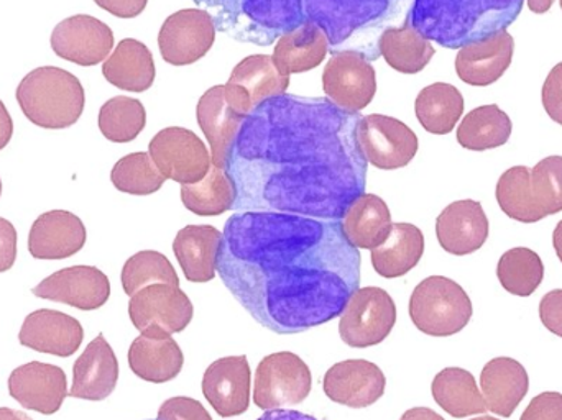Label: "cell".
Returning a JSON list of instances; mask_svg holds the SVG:
<instances>
[{
    "label": "cell",
    "instance_id": "obj_1",
    "mask_svg": "<svg viewBox=\"0 0 562 420\" xmlns=\"http://www.w3.org/2000/svg\"><path fill=\"white\" fill-rule=\"evenodd\" d=\"M359 112L327 98L281 94L247 115L227 157L236 212L342 220L366 194Z\"/></svg>",
    "mask_w": 562,
    "mask_h": 420
},
{
    "label": "cell",
    "instance_id": "obj_2",
    "mask_svg": "<svg viewBox=\"0 0 562 420\" xmlns=\"http://www.w3.org/2000/svg\"><path fill=\"white\" fill-rule=\"evenodd\" d=\"M362 257L340 220L236 212L224 225L217 273L237 303L280 336L340 317L360 287Z\"/></svg>",
    "mask_w": 562,
    "mask_h": 420
},
{
    "label": "cell",
    "instance_id": "obj_3",
    "mask_svg": "<svg viewBox=\"0 0 562 420\" xmlns=\"http://www.w3.org/2000/svg\"><path fill=\"white\" fill-rule=\"evenodd\" d=\"M525 0H412L405 16L429 42L461 49L517 22Z\"/></svg>",
    "mask_w": 562,
    "mask_h": 420
},
{
    "label": "cell",
    "instance_id": "obj_4",
    "mask_svg": "<svg viewBox=\"0 0 562 420\" xmlns=\"http://www.w3.org/2000/svg\"><path fill=\"white\" fill-rule=\"evenodd\" d=\"M412 0H304L307 20L316 23L334 52H357L370 63L380 58L379 38L408 13Z\"/></svg>",
    "mask_w": 562,
    "mask_h": 420
},
{
    "label": "cell",
    "instance_id": "obj_5",
    "mask_svg": "<svg viewBox=\"0 0 562 420\" xmlns=\"http://www.w3.org/2000/svg\"><path fill=\"white\" fill-rule=\"evenodd\" d=\"M217 32L239 43L270 46L307 20L304 0H193Z\"/></svg>",
    "mask_w": 562,
    "mask_h": 420
},
{
    "label": "cell",
    "instance_id": "obj_6",
    "mask_svg": "<svg viewBox=\"0 0 562 420\" xmlns=\"http://www.w3.org/2000/svg\"><path fill=\"white\" fill-rule=\"evenodd\" d=\"M23 115L46 130L71 127L85 112L86 94L81 81L66 69L42 66L20 81L15 92Z\"/></svg>",
    "mask_w": 562,
    "mask_h": 420
},
{
    "label": "cell",
    "instance_id": "obj_7",
    "mask_svg": "<svg viewBox=\"0 0 562 420\" xmlns=\"http://www.w3.org/2000/svg\"><path fill=\"white\" fill-rule=\"evenodd\" d=\"M505 215L537 224L562 211V157H548L537 167H514L502 174L495 190Z\"/></svg>",
    "mask_w": 562,
    "mask_h": 420
},
{
    "label": "cell",
    "instance_id": "obj_8",
    "mask_svg": "<svg viewBox=\"0 0 562 420\" xmlns=\"http://www.w3.org/2000/svg\"><path fill=\"white\" fill-rule=\"evenodd\" d=\"M474 307L464 287L446 276L423 280L409 297V317L419 332L451 337L471 322Z\"/></svg>",
    "mask_w": 562,
    "mask_h": 420
},
{
    "label": "cell",
    "instance_id": "obj_9",
    "mask_svg": "<svg viewBox=\"0 0 562 420\" xmlns=\"http://www.w3.org/2000/svg\"><path fill=\"white\" fill-rule=\"evenodd\" d=\"M395 323L396 306L392 296L382 287H359L340 314V339L352 349L379 345Z\"/></svg>",
    "mask_w": 562,
    "mask_h": 420
},
{
    "label": "cell",
    "instance_id": "obj_10",
    "mask_svg": "<svg viewBox=\"0 0 562 420\" xmlns=\"http://www.w3.org/2000/svg\"><path fill=\"white\" fill-rule=\"evenodd\" d=\"M194 307L180 286L150 284L131 297L128 316L145 336L171 337L183 332L193 320Z\"/></svg>",
    "mask_w": 562,
    "mask_h": 420
},
{
    "label": "cell",
    "instance_id": "obj_11",
    "mask_svg": "<svg viewBox=\"0 0 562 420\" xmlns=\"http://www.w3.org/2000/svg\"><path fill=\"white\" fill-rule=\"evenodd\" d=\"M313 388L310 366L291 352L272 353L257 366L254 402L263 411L306 401Z\"/></svg>",
    "mask_w": 562,
    "mask_h": 420
},
{
    "label": "cell",
    "instance_id": "obj_12",
    "mask_svg": "<svg viewBox=\"0 0 562 420\" xmlns=\"http://www.w3.org/2000/svg\"><path fill=\"white\" fill-rule=\"evenodd\" d=\"M148 155L167 180L181 186L200 183L213 167L203 140L194 132L181 127L158 132L148 145Z\"/></svg>",
    "mask_w": 562,
    "mask_h": 420
},
{
    "label": "cell",
    "instance_id": "obj_13",
    "mask_svg": "<svg viewBox=\"0 0 562 420\" xmlns=\"http://www.w3.org/2000/svg\"><path fill=\"white\" fill-rule=\"evenodd\" d=\"M357 138L367 163L379 170L393 171L408 167L418 154L419 141L415 132L389 115H363Z\"/></svg>",
    "mask_w": 562,
    "mask_h": 420
},
{
    "label": "cell",
    "instance_id": "obj_14",
    "mask_svg": "<svg viewBox=\"0 0 562 420\" xmlns=\"http://www.w3.org/2000/svg\"><path fill=\"white\" fill-rule=\"evenodd\" d=\"M216 23L203 9L171 13L158 33L161 58L171 66H190L203 59L216 42Z\"/></svg>",
    "mask_w": 562,
    "mask_h": 420
},
{
    "label": "cell",
    "instance_id": "obj_15",
    "mask_svg": "<svg viewBox=\"0 0 562 420\" xmlns=\"http://www.w3.org/2000/svg\"><path fill=\"white\" fill-rule=\"evenodd\" d=\"M323 89L327 99L347 112L369 107L376 94L372 63L357 52H334L324 66Z\"/></svg>",
    "mask_w": 562,
    "mask_h": 420
},
{
    "label": "cell",
    "instance_id": "obj_16",
    "mask_svg": "<svg viewBox=\"0 0 562 420\" xmlns=\"http://www.w3.org/2000/svg\"><path fill=\"white\" fill-rule=\"evenodd\" d=\"M49 45L58 58L91 68L111 56L114 32L102 20L79 13L55 26Z\"/></svg>",
    "mask_w": 562,
    "mask_h": 420
},
{
    "label": "cell",
    "instance_id": "obj_17",
    "mask_svg": "<svg viewBox=\"0 0 562 420\" xmlns=\"http://www.w3.org/2000/svg\"><path fill=\"white\" fill-rule=\"evenodd\" d=\"M290 76L280 75L272 56L252 55L244 58L224 84L227 104L243 115H250L263 101L286 94Z\"/></svg>",
    "mask_w": 562,
    "mask_h": 420
},
{
    "label": "cell",
    "instance_id": "obj_18",
    "mask_svg": "<svg viewBox=\"0 0 562 420\" xmlns=\"http://www.w3.org/2000/svg\"><path fill=\"white\" fill-rule=\"evenodd\" d=\"M32 293L42 299L66 304L79 310L101 309L111 297V281L99 268H63L45 277Z\"/></svg>",
    "mask_w": 562,
    "mask_h": 420
},
{
    "label": "cell",
    "instance_id": "obj_19",
    "mask_svg": "<svg viewBox=\"0 0 562 420\" xmlns=\"http://www.w3.org/2000/svg\"><path fill=\"white\" fill-rule=\"evenodd\" d=\"M9 395L29 411L56 415L68 398V379L59 366L30 362L9 376Z\"/></svg>",
    "mask_w": 562,
    "mask_h": 420
},
{
    "label": "cell",
    "instance_id": "obj_20",
    "mask_svg": "<svg viewBox=\"0 0 562 420\" xmlns=\"http://www.w3.org/2000/svg\"><path fill=\"white\" fill-rule=\"evenodd\" d=\"M324 395L346 408L363 409L375 405L386 389V378L375 363L346 360L327 370L323 382Z\"/></svg>",
    "mask_w": 562,
    "mask_h": 420
},
{
    "label": "cell",
    "instance_id": "obj_21",
    "mask_svg": "<svg viewBox=\"0 0 562 420\" xmlns=\"http://www.w3.org/2000/svg\"><path fill=\"white\" fill-rule=\"evenodd\" d=\"M250 366L246 355L224 356L203 376V395L221 418L244 415L250 405Z\"/></svg>",
    "mask_w": 562,
    "mask_h": 420
},
{
    "label": "cell",
    "instance_id": "obj_22",
    "mask_svg": "<svg viewBox=\"0 0 562 420\" xmlns=\"http://www.w3.org/2000/svg\"><path fill=\"white\" fill-rule=\"evenodd\" d=\"M85 340L81 322L68 314L53 309H38L23 320L19 333L20 345L46 355H75Z\"/></svg>",
    "mask_w": 562,
    "mask_h": 420
},
{
    "label": "cell",
    "instance_id": "obj_23",
    "mask_svg": "<svg viewBox=\"0 0 562 420\" xmlns=\"http://www.w3.org/2000/svg\"><path fill=\"white\" fill-rule=\"evenodd\" d=\"M491 225L481 203L472 200L449 204L436 218V237L442 250L456 257L475 253L484 247Z\"/></svg>",
    "mask_w": 562,
    "mask_h": 420
},
{
    "label": "cell",
    "instance_id": "obj_24",
    "mask_svg": "<svg viewBox=\"0 0 562 420\" xmlns=\"http://www.w3.org/2000/svg\"><path fill=\"white\" fill-rule=\"evenodd\" d=\"M88 231L78 215L69 211L45 212L33 222L29 251L36 260H65L85 248Z\"/></svg>",
    "mask_w": 562,
    "mask_h": 420
},
{
    "label": "cell",
    "instance_id": "obj_25",
    "mask_svg": "<svg viewBox=\"0 0 562 420\" xmlns=\"http://www.w3.org/2000/svg\"><path fill=\"white\" fill-rule=\"evenodd\" d=\"M514 36L508 30H502L491 38L459 49L456 72L465 84L485 88L497 82L507 72L514 61Z\"/></svg>",
    "mask_w": 562,
    "mask_h": 420
},
{
    "label": "cell",
    "instance_id": "obj_26",
    "mask_svg": "<svg viewBox=\"0 0 562 420\" xmlns=\"http://www.w3.org/2000/svg\"><path fill=\"white\" fill-rule=\"evenodd\" d=\"M119 382V362L105 337L98 336L72 366V386L68 396L86 401H104Z\"/></svg>",
    "mask_w": 562,
    "mask_h": 420
},
{
    "label": "cell",
    "instance_id": "obj_27",
    "mask_svg": "<svg viewBox=\"0 0 562 420\" xmlns=\"http://www.w3.org/2000/svg\"><path fill=\"white\" fill-rule=\"evenodd\" d=\"M198 124L211 147L213 167L226 170L231 147L243 127L246 115L227 104L224 86H214L201 95L196 109Z\"/></svg>",
    "mask_w": 562,
    "mask_h": 420
},
{
    "label": "cell",
    "instance_id": "obj_28",
    "mask_svg": "<svg viewBox=\"0 0 562 420\" xmlns=\"http://www.w3.org/2000/svg\"><path fill=\"white\" fill-rule=\"evenodd\" d=\"M482 396L488 411L501 418H512L530 389L527 370L517 360L498 356L482 370Z\"/></svg>",
    "mask_w": 562,
    "mask_h": 420
},
{
    "label": "cell",
    "instance_id": "obj_29",
    "mask_svg": "<svg viewBox=\"0 0 562 420\" xmlns=\"http://www.w3.org/2000/svg\"><path fill=\"white\" fill-rule=\"evenodd\" d=\"M223 234L211 225H188L173 241L175 257L191 283H207L216 277L217 254Z\"/></svg>",
    "mask_w": 562,
    "mask_h": 420
},
{
    "label": "cell",
    "instance_id": "obj_30",
    "mask_svg": "<svg viewBox=\"0 0 562 420\" xmlns=\"http://www.w3.org/2000/svg\"><path fill=\"white\" fill-rule=\"evenodd\" d=\"M183 365V352L171 337L140 333L128 349V366L132 373L154 385L177 378Z\"/></svg>",
    "mask_w": 562,
    "mask_h": 420
},
{
    "label": "cell",
    "instance_id": "obj_31",
    "mask_svg": "<svg viewBox=\"0 0 562 420\" xmlns=\"http://www.w3.org/2000/svg\"><path fill=\"white\" fill-rule=\"evenodd\" d=\"M102 76L109 84L121 91H148L157 76L154 55L148 46L138 39H122L102 65Z\"/></svg>",
    "mask_w": 562,
    "mask_h": 420
},
{
    "label": "cell",
    "instance_id": "obj_32",
    "mask_svg": "<svg viewBox=\"0 0 562 420\" xmlns=\"http://www.w3.org/2000/svg\"><path fill=\"white\" fill-rule=\"evenodd\" d=\"M329 39L316 23L306 20L303 25L277 39L272 59L280 75L290 76L311 71L326 59Z\"/></svg>",
    "mask_w": 562,
    "mask_h": 420
},
{
    "label": "cell",
    "instance_id": "obj_33",
    "mask_svg": "<svg viewBox=\"0 0 562 420\" xmlns=\"http://www.w3.org/2000/svg\"><path fill=\"white\" fill-rule=\"evenodd\" d=\"M425 253V235L416 225L398 222L392 225L386 240L372 250V266L379 276L393 280L405 276Z\"/></svg>",
    "mask_w": 562,
    "mask_h": 420
},
{
    "label": "cell",
    "instance_id": "obj_34",
    "mask_svg": "<svg viewBox=\"0 0 562 420\" xmlns=\"http://www.w3.org/2000/svg\"><path fill=\"white\" fill-rule=\"evenodd\" d=\"M342 230L347 240L360 250H375L392 230V214L382 197L362 194L344 215Z\"/></svg>",
    "mask_w": 562,
    "mask_h": 420
},
{
    "label": "cell",
    "instance_id": "obj_35",
    "mask_svg": "<svg viewBox=\"0 0 562 420\" xmlns=\"http://www.w3.org/2000/svg\"><path fill=\"white\" fill-rule=\"evenodd\" d=\"M436 405L456 419L485 415L488 411L484 396L479 391L474 375L464 368H445L431 385Z\"/></svg>",
    "mask_w": 562,
    "mask_h": 420
},
{
    "label": "cell",
    "instance_id": "obj_36",
    "mask_svg": "<svg viewBox=\"0 0 562 420\" xmlns=\"http://www.w3.org/2000/svg\"><path fill=\"white\" fill-rule=\"evenodd\" d=\"M379 53L395 71L416 75L429 65L436 49L422 33L403 23L402 26H390L380 35Z\"/></svg>",
    "mask_w": 562,
    "mask_h": 420
},
{
    "label": "cell",
    "instance_id": "obj_37",
    "mask_svg": "<svg viewBox=\"0 0 562 420\" xmlns=\"http://www.w3.org/2000/svg\"><path fill=\"white\" fill-rule=\"evenodd\" d=\"M464 98L456 86L435 82L426 86L415 101L416 118L432 135H448L464 114Z\"/></svg>",
    "mask_w": 562,
    "mask_h": 420
},
{
    "label": "cell",
    "instance_id": "obj_38",
    "mask_svg": "<svg viewBox=\"0 0 562 420\" xmlns=\"http://www.w3.org/2000/svg\"><path fill=\"white\" fill-rule=\"evenodd\" d=\"M512 132V118L498 105H481L462 118L458 141L465 150H494L510 140Z\"/></svg>",
    "mask_w": 562,
    "mask_h": 420
},
{
    "label": "cell",
    "instance_id": "obj_39",
    "mask_svg": "<svg viewBox=\"0 0 562 420\" xmlns=\"http://www.w3.org/2000/svg\"><path fill=\"white\" fill-rule=\"evenodd\" d=\"M181 201L193 214L214 217L233 209L236 203V191L226 170L211 167L210 173L203 181L181 186Z\"/></svg>",
    "mask_w": 562,
    "mask_h": 420
},
{
    "label": "cell",
    "instance_id": "obj_40",
    "mask_svg": "<svg viewBox=\"0 0 562 420\" xmlns=\"http://www.w3.org/2000/svg\"><path fill=\"white\" fill-rule=\"evenodd\" d=\"M497 276L507 293L518 297L531 296L543 283V260L530 248H512L502 254Z\"/></svg>",
    "mask_w": 562,
    "mask_h": 420
},
{
    "label": "cell",
    "instance_id": "obj_41",
    "mask_svg": "<svg viewBox=\"0 0 562 420\" xmlns=\"http://www.w3.org/2000/svg\"><path fill=\"white\" fill-rule=\"evenodd\" d=\"M99 130L112 144H131L147 125V111L137 99L117 95L109 99L98 117Z\"/></svg>",
    "mask_w": 562,
    "mask_h": 420
},
{
    "label": "cell",
    "instance_id": "obj_42",
    "mask_svg": "<svg viewBox=\"0 0 562 420\" xmlns=\"http://www.w3.org/2000/svg\"><path fill=\"white\" fill-rule=\"evenodd\" d=\"M111 181L115 190L131 196H150L158 193L167 183V178L158 171L150 155L145 151L127 155L114 164Z\"/></svg>",
    "mask_w": 562,
    "mask_h": 420
},
{
    "label": "cell",
    "instance_id": "obj_43",
    "mask_svg": "<svg viewBox=\"0 0 562 420\" xmlns=\"http://www.w3.org/2000/svg\"><path fill=\"white\" fill-rule=\"evenodd\" d=\"M122 287L127 296H134L142 287L150 284L180 286V277L173 264L160 251L144 250L125 261L121 274Z\"/></svg>",
    "mask_w": 562,
    "mask_h": 420
},
{
    "label": "cell",
    "instance_id": "obj_44",
    "mask_svg": "<svg viewBox=\"0 0 562 420\" xmlns=\"http://www.w3.org/2000/svg\"><path fill=\"white\" fill-rule=\"evenodd\" d=\"M158 420H213V418L196 399L178 396L160 406Z\"/></svg>",
    "mask_w": 562,
    "mask_h": 420
},
{
    "label": "cell",
    "instance_id": "obj_45",
    "mask_svg": "<svg viewBox=\"0 0 562 420\" xmlns=\"http://www.w3.org/2000/svg\"><path fill=\"white\" fill-rule=\"evenodd\" d=\"M520 420H562L561 393H541L531 399Z\"/></svg>",
    "mask_w": 562,
    "mask_h": 420
},
{
    "label": "cell",
    "instance_id": "obj_46",
    "mask_svg": "<svg viewBox=\"0 0 562 420\" xmlns=\"http://www.w3.org/2000/svg\"><path fill=\"white\" fill-rule=\"evenodd\" d=\"M541 99H543L544 111L550 115L551 121L562 125V61L558 63L548 75Z\"/></svg>",
    "mask_w": 562,
    "mask_h": 420
},
{
    "label": "cell",
    "instance_id": "obj_47",
    "mask_svg": "<svg viewBox=\"0 0 562 420\" xmlns=\"http://www.w3.org/2000/svg\"><path fill=\"white\" fill-rule=\"evenodd\" d=\"M540 319L551 333L562 337V290L551 291L541 299Z\"/></svg>",
    "mask_w": 562,
    "mask_h": 420
},
{
    "label": "cell",
    "instance_id": "obj_48",
    "mask_svg": "<svg viewBox=\"0 0 562 420\" xmlns=\"http://www.w3.org/2000/svg\"><path fill=\"white\" fill-rule=\"evenodd\" d=\"M16 260V230L7 218L0 217V273H5Z\"/></svg>",
    "mask_w": 562,
    "mask_h": 420
},
{
    "label": "cell",
    "instance_id": "obj_49",
    "mask_svg": "<svg viewBox=\"0 0 562 420\" xmlns=\"http://www.w3.org/2000/svg\"><path fill=\"white\" fill-rule=\"evenodd\" d=\"M94 2L95 5L119 19H135L147 9L148 0H94Z\"/></svg>",
    "mask_w": 562,
    "mask_h": 420
},
{
    "label": "cell",
    "instance_id": "obj_50",
    "mask_svg": "<svg viewBox=\"0 0 562 420\" xmlns=\"http://www.w3.org/2000/svg\"><path fill=\"white\" fill-rule=\"evenodd\" d=\"M13 135V122L7 111L5 104L0 101V151L10 144Z\"/></svg>",
    "mask_w": 562,
    "mask_h": 420
},
{
    "label": "cell",
    "instance_id": "obj_51",
    "mask_svg": "<svg viewBox=\"0 0 562 420\" xmlns=\"http://www.w3.org/2000/svg\"><path fill=\"white\" fill-rule=\"evenodd\" d=\"M257 420H319L313 418V416L304 415V412L300 411H291V409H272V411H267L262 418Z\"/></svg>",
    "mask_w": 562,
    "mask_h": 420
},
{
    "label": "cell",
    "instance_id": "obj_52",
    "mask_svg": "<svg viewBox=\"0 0 562 420\" xmlns=\"http://www.w3.org/2000/svg\"><path fill=\"white\" fill-rule=\"evenodd\" d=\"M400 420H446L438 415V412L432 411L429 408H413L408 409L405 415L402 416Z\"/></svg>",
    "mask_w": 562,
    "mask_h": 420
},
{
    "label": "cell",
    "instance_id": "obj_53",
    "mask_svg": "<svg viewBox=\"0 0 562 420\" xmlns=\"http://www.w3.org/2000/svg\"><path fill=\"white\" fill-rule=\"evenodd\" d=\"M554 2H557V0H527L528 9L533 13H538V15L547 13L548 10L553 7Z\"/></svg>",
    "mask_w": 562,
    "mask_h": 420
},
{
    "label": "cell",
    "instance_id": "obj_54",
    "mask_svg": "<svg viewBox=\"0 0 562 420\" xmlns=\"http://www.w3.org/2000/svg\"><path fill=\"white\" fill-rule=\"evenodd\" d=\"M0 420H33L22 411L15 409L0 408Z\"/></svg>",
    "mask_w": 562,
    "mask_h": 420
},
{
    "label": "cell",
    "instance_id": "obj_55",
    "mask_svg": "<svg viewBox=\"0 0 562 420\" xmlns=\"http://www.w3.org/2000/svg\"><path fill=\"white\" fill-rule=\"evenodd\" d=\"M553 245L554 250H557L558 258H560L562 263V220L558 222L557 228H554Z\"/></svg>",
    "mask_w": 562,
    "mask_h": 420
},
{
    "label": "cell",
    "instance_id": "obj_56",
    "mask_svg": "<svg viewBox=\"0 0 562 420\" xmlns=\"http://www.w3.org/2000/svg\"><path fill=\"white\" fill-rule=\"evenodd\" d=\"M471 420H498V419L492 418V416H482V418H475V419H471Z\"/></svg>",
    "mask_w": 562,
    "mask_h": 420
},
{
    "label": "cell",
    "instance_id": "obj_57",
    "mask_svg": "<svg viewBox=\"0 0 562 420\" xmlns=\"http://www.w3.org/2000/svg\"><path fill=\"white\" fill-rule=\"evenodd\" d=\"M0 196H2V180H0Z\"/></svg>",
    "mask_w": 562,
    "mask_h": 420
},
{
    "label": "cell",
    "instance_id": "obj_58",
    "mask_svg": "<svg viewBox=\"0 0 562 420\" xmlns=\"http://www.w3.org/2000/svg\"><path fill=\"white\" fill-rule=\"evenodd\" d=\"M560 3H561V9H562V0H560Z\"/></svg>",
    "mask_w": 562,
    "mask_h": 420
},
{
    "label": "cell",
    "instance_id": "obj_59",
    "mask_svg": "<svg viewBox=\"0 0 562 420\" xmlns=\"http://www.w3.org/2000/svg\"><path fill=\"white\" fill-rule=\"evenodd\" d=\"M158 420V419H157Z\"/></svg>",
    "mask_w": 562,
    "mask_h": 420
}]
</instances>
